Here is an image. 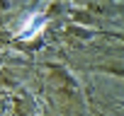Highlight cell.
Segmentation results:
<instances>
[{
  "instance_id": "obj_1",
  "label": "cell",
  "mask_w": 124,
  "mask_h": 116,
  "mask_svg": "<svg viewBox=\"0 0 124 116\" xmlns=\"http://www.w3.org/2000/svg\"><path fill=\"white\" fill-rule=\"evenodd\" d=\"M44 24H46V19H44V15L41 12H34V15H29L27 19H24V24L20 27V36L22 39H32V36H37L41 29H44Z\"/></svg>"
}]
</instances>
